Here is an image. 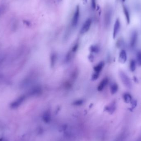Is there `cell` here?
Instances as JSON below:
<instances>
[{
    "label": "cell",
    "instance_id": "cell-1",
    "mask_svg": "<svg viewBox=\"0 0 141 141\" xmlns=\"http://www.w3.org/2000/svg\"><path fill=\"white\" fill-rule=\"evenodd\" d=\"M112 17V10L110 7H107L105 10L104 16V25L107 27H109L111 24Z\"/></svg>",
    "mask_w": 141,
    "mask_h": 141
},
{
    "label": "cell",
    "instance_id": "cell-2",
    "mask_svg": "<svg viewBox=\"0 0 141 141\" xmlns=\"http://www.w3.org/2000/svg\"><path fill=\"white\" fill-rule=\"evenodd\" d=\"M123 85L128 88H131L132 87V84L131 80L125 73L121 71L119 73Z\"/></svg>",
    "mask_w": 141,
    "mask_h": 141
},
{
    "label": "cell",
    "instance_id": "cell-3",
    "mask_svg": "<svg viewBox=\"0 0 141 141\" xmlns=\"http://www.w3.org/2000/svg\"><path fill=\"white\" fill-rule=\"evenodd\" d=\"M25 99V96L24 95L20 96L16 99L13 101L10 105V108L12 109H15L18 108L23 103Z\"/></svg>",
    "mask_w": 141,
    "mask_h": 141
},
{
    "label": "cell",
    "instance_id": "cell-4",
    "mask_svg": "<svg viewBox=\"0 0 141 141\" xmlns=\"http://www.w3.org/2000/svg\"><path fill=\"white\" fill-rule=\"evenodd\" d=\"M80 17V10L79 6L78 5L76 6L72 20V25L73 27H76L77 26L79 22Z\"/></svg>",
    "mask_w": 141,
    "mask_h": 141
},
{
    "label": "cell",
    "instance_id": "cell-5",
    "mask_svg": "<svg viewBox=\"0 0 141 141\" xmlns=\"http://www.w3.org/2000/svg\"><path fill=\"white\" fill-rule=\"evenodd\" d=\"M138 34L137 31H134L131 34L130 39V46L132 48H135L137 43Z\"/></svg>",
    "mask_w": 141,
    "mask_h": 141
},
{
    "label": "cell",
    "instance_id": "cell-6",
    "mask_svg": "<svg viewBox=\"0 0 141 141\" xmlns=\"http://www.w3.org/2000/svg\"><path fill=\"white\" fill-rule=\"evenodd\" d=\"M92 20L90 19H88L85 21L84 24H83L80 29V33L81 34H84L88 32L90 29L91 26Z\"/></svg>",
    "mask_w": 141,
    "mask_h": 141
},
{
    "label": "cell",
    "instance_id": "cell-7",
    "mask_svg": "<svg viewBox=\"0 0 141 141\" xmlns=\"http://www.w3.org/2000/svg\"><path fill=\"white\" fill-rule=\"evenodd\" d=\"M121 28V23L119 19H117L115 22L114 27H113V39L116 38L118 33L119 32L120 29Z\"/></svg>",
    "mask_w": 141,
    "mask_h": 141
},
{
    "label": "cell",
    "instance_id": "cell-8",
    "mask_svg": "<svg viewBox=\"0 0 141 141\" xmlns=\"http://www.w3.org/2000/svg\"><path fill=\"white\" fill-rule=\"evenodd\" d=\"M127 60V55L126 51L124 50H122L120 52L119 56V61L122 64H124Z\"/></svg>",
    "mask_w": 141,
    "mask_h": 141
},
{
    "label": "cell",
    "instance_id": "cell-9",
    "mask_svg": "<svg viewBox=\"0 0 141 141\" xmlns=\"http://www.w3.org/2000/svg\"><path fill=\"white\" fill-rule=\"evenodd\" d=\"M109 83V80L107 78H105L102 80L98 85L97 90L99 91H101L104 89Z\"/></svg>",
    "mask_w": 141,
    "mask_h": 141
},
{
    "label": "cell",
    "instance_id": "cell-10",
    "mask_svg": "<svg viewBox=\"0 0 141 141\" xmlns=\"http://www.w3.org/2000/svg\"><path fill=\"white\" fill-rule=\"evenodd\" d=\"M123 13L126 18L127 22L128 24H129L130 22V13H129L128 9L126 6L123 5Z\"/></svg>",
    "mask_w": 141,
    "mask_h": 141
},
{
    "label": "cell",
    "instance_id": "cell-11",
    "mask_svg": "<svg viewBox=\"0 0 141 141\" xmlns=\"http://www.w3.org/2000/svg\"><path fill=\"white\" fill-rule=\"evenodd\" d=\"M43 119L46 123L50 122L51 119V115L50 111H47L45 112L43 116Z\"/></svg>",
    "mask_w": 141,
    "mask_h": 141
},
{
    "label": "cell",
    "instance_id": "cell-12",
    "mask_svg": "<svg viewBox=\"0 0 141 141\" xmlns=\"http://www.w3.org/2000/svg\"><path fill=\"white\" fill-rule=\"evenodd\" d=\"M116 108V104L115 102H113L106 107V110L110 113H112L114 111Z\"/></svg>",
    "mask_w": 141,
    "mask_h": 141
},
{
    "label": "cell",
    "instance_id": "cell-13",
    "mask_svg": "<svg viewBox=\"0 0 141 141\" xmlns=\"http://www.w3.org/2000/svg\"><path fill=\"white\" fill-rule=\"evenodd\" d=\"M104 62H99L97 65L94 66V70L95 71V72L100 73V71H102L103 67L104 66Z\"/></svg>",
    "mask_w": 141,
    "mask_h": 141
},
{
    "label": "cell",
    "instance_id": "cell-14",
    "mask_svg": "<svg viewBox=\"0 0 141 141\" xmlns=\"http://www.w3.org/2000/svg\"><path fill=\"white\" fill-rule=\"evenodd\" d=\"M118 85L116 83H113L110 86V91L112 94H116L118 91Z\"/></svg>",
    "mask_w": 141,
    "mask_h": 141
},
{
    "label": "cell",
    "instance_id": "cell-15",
    "mask_svg": "<svg viewBox=\"0 0 141 141\" xmlns=\"http://www.w3.org/2000/svg\"><path fill=\"white\" fill-rule=\"evenodd\" d=\"M123 99L126 103H130L132 101V97L131 95L129 93H125L123 95Z\"/></svg>",
    "mask_w": 141,
    "mask_h": 141
},
{
    "label": "cell",
    "instance_id": "cell-16",
    "mask_svg": "<svg viewBox=\"0 0 141 141\" xmlns=\"http://www.w3.org/2000/svg\"><path fill=\"white\" fill-rule=\"evenodd\" d=\"M136 62L135 61V60H131L130 62V70L131 71L133 72V71H135L136 68Z\"/></svg>",
    "mask_w": 141,
    "mask_h": 141
},
{
    "label": "cell",
    "instance_id": "cell-17",
    "mask_svg": "<svg viewBox=\"0 0 141 141\" xmlns=\"http://www.w3.org/2000/svg\"><path fill=\"white\" fill-rule=\"evenodd\" d=\"M137 64L141 66V51H139L137 54Z\"/></svg>",
    "mask_w": 141,
    "mask_h": 141
},
{
    "label": "cell",
    "instance_id": "cell-18",
    "mask_svg": "<svg viewBox=\"0 0 141 141\" xmlns=\"http://www.w3.org/2000/svg\"><path fill=\"white\" fill-rule=\"evenodd\" d=\"M124 45V41L123 40L121 39L119 40L118 41L117 43V46L118 47L121 48V47H123Z\"/></svg>",
    "mask_w": 141,
    "mask_h": 141
},
{
    "label": "cell",
    "instance_id": "cell-19",
    "mask_svg": "<svg viewBox=\"0 0 141 141\" xmlns=\"http://www.w3.org/2000/svg\"><path fill=\"white\" fill-rule=\"evenodd\" d=\"M99 76V73L94 72V74H93L92 77V79L93 80H96L97 79H98V78Z\"/></svg>",
    "mask_w": 141,
    "mask_h": 141
},
{
    "label": "cell",
    "instance_id": "cell-20",
    "mask_svg": "<svg viewBox=\"0 0 141 141\" xmlns=\"http://www.w3.org/2000/svg\"><path fill=\"white\" fill-rule=\"evenodd\" d=\"M90 50L92 52H97L99 51V48L96 46H93L90 47Z\"/></svg>",
    "mask_w": 141,
    "mask_h": 141
},
{
    "label": "cell",
    "instance_id": "cell-21",
    "mask_svg": "<svg viewBox=\"0 0 141 141\" xmlns=\"http://www.w3.org/2000/svg\"><path fill=\"white\" fill-rule=\"evenodd\" d=\"M56 55H52L51 57V63L52 66L54 65L55 64V62L56 61Z\"/></svg>",
    "mask_w": 141,
    "mask_h": 141
},
{
    "label": "cell",
    "instance_id": "cell-22",
    "mask_svg": "<svg viewBox=\"0 0 141 141\" xmlns=\"http://www.w3.org/2000/svg\"><path fill=\"white\" fill-rule=\"evenodd\" d=\"M91 7L92 8L93 10L95 9L96 7V0H91Z\"/></svg>",
    "mask_w": 141,
    "mask_h": 141
},
{
    "label": "cell",
    "instance_id": "cell-23",
    "mask_svg": "<svg viewBox=\"0 0 141 141\" xmlns=\"http://www.w3.org/2000/svg\"><path fill=\"white\" fill-rule=\"evenodd\" d=\"M83 103V101L82 100H77L74 103V104L76 105H80L81 104H82Z\"/></svg>",
    "mask_w": 141,
    "mask_h": 141
},
{
    "label": "cell",
    "instance_id": "cell-24",
    "mask_svg": "<svg viewBox=\"0 0 141 141\" xmlns=\"http://www.w3.org/2000/svg\"><path fill=\"white\" fill-rule=\"evenodd\" d=\"M5 7L3 5H2V6H0V15H1L4 12L5 10Z\"/></svg>",
    "mask_w": 141,
    "mask_h": 141
},
{
    "label": "cell",
    "instance_id": "cell-25",
    "mask_svg": "<svg viewBox=\"0 0 141 141\" xmlns=\"http://www.w3.org/2000/svg\"><path fill=\"white\" fill-rule=\"evenodd\" d=\"M122 0L123 2H125V0Z\"/></svg>",
    "mask_w": 141,
    "mask_h": 141
}]
</instances>
